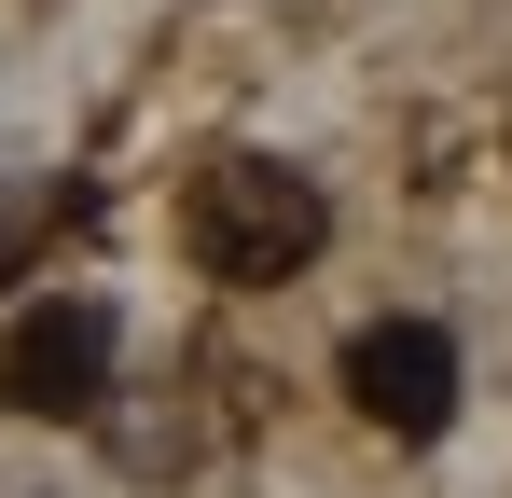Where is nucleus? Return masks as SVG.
<instances>
[{
  "mask_svg": "<svg viewBox=\"0 0 512 498\" xmlns=\"http://www.w3.org/2000/svg\"><path fill=\"white\" fill-rule=\"evenodd\" d=\"M180 236H194V263H208V277H236V291H277L291 263H319L333 208H319V180H305V166H277V153H222L208 180H194Z\"/></svg>",
  "mask_w": 512,
  "mask_h": 498,
  "instance_id": "obj_1",
  "label": "nucleus"
},
{
  "mask_svg": "<svg viewBox=\"0 0 512 498\" xmlns=\"http://www.w3.org/2000/svg\"><path fill=\"white\" fill-rule=\"evenodd\" d=\"M0 402L14 415H97L111 402V305H97V291L28 305L14 346H0Z\"/></svg>",
  "mask_w": 512,
  "mask_h": 498,
  "instance_id": "obj_2",
  "label": "nucleus"
},
{
  "mask_svg": "<svg viewBox=\"0 0 512 498\" xmlns=\"http://www.w3.org/2000/svg\"><path fill=\"white\" fill-rule=\"evenodd\" d=\"M346 402L374 415L388 443L457 429V332H429V319H374L360 346H346Z\"/></svg>",
  "mask_w": 512,
  "mask_h": 498,
  "instance_id": "obj_3",
  "label": "nucleus"
},
{
  "mask_svg": "<svg viewBox=\"0 0 512 498\" xmlns=\"http://www.w3.org/2000/svg\"><path fill=\"white\" fill-rule=\"evenodd\" d=\"M28 208H42V194H0V277H14V236H28Z\"/></svg>",
  "mask_w": 512,
  "mask_h": 498,
  "instance_id": "obj_4",
  "label": "nucleus"
}]
</instances>
